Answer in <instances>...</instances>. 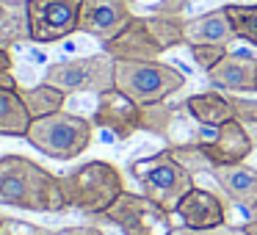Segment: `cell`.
<instances>
[{"label": "cell", "instance_id": "17", "mask_svg": "<svg viewBox=\"0 0 257 235\" xmlns=\"http://www.w3.org/2000/svg\"><path fill=\"white\" fill-rule=\"evenodd\" d=\"M183 105L188 111V116H194L202 128H221V125L235 119V108L229 94H221V91H213V89L185 97Z\"/></svg>", "mask_w": 257, "mask_h": 235}, {"label": "cell", "instance_id": "8", "mask_svg": "<svg viewBox=\"0 0 257 235\" xmlns=\"http://www.w3.org/2000/svg\"><path fill=\"white\" fill-rule=\"evenodd\" d=\"M102 221H111L122 229V235H169L172 232V213L163 210L158 202L144 194L124 191L102 216Z\"/></svg>", "mask_w": 257, "mask_h": 235}, {"label": "cell", "instance_id": "32", "mask_svg": "<svg viewBox=\"0 0 257 235\" xmlns=\"http://www.w3.org/2000/svg\"><path fill=\"white\" fill-rule=\"evenodd\" d=\"M243 229H246L249 235H257V207L249 213V224H243Z\"/></svg>", "mask_w": 257, "mask_h": 235}, {"label": "cell", "instance_id": "19", "mask_svg": "<svg viewBox=\"0 0 257 235\" xmlns=\"http://www.w3.org/2000/svg\"><path fill=\"white\" fill-rule=\"evenodd\" d=\"M17 89H0V136L3 139H25L34 122Z\"/></svg>", "mask_w": 257, "mask_h": 235}, {"label": "cell", "instance_id": "2", "mask_svg": "<svg viewBox=\"0 0 257 235\" xmlns=\"http://www.w3.org/2000/svg\"><path fill=\"white\" fill-rule=\"evenodd\" d=\"M185 45L183 14H136L127 28L102 45L113 61H158L161 53Z\"/></svg>", "mask_w": 257, "mask_h": 235}, {"label": "cell", "instance_id": "33", "mask_svg": "<svg viewBox=\"0 0 257 235\" xmlns=\"http://www.w3.org/2000/svg\"><path fill=\"white\" fill-rule=\"evenodd\" d=\"M246 130H249L251 141H254V150H257V122H254V125H246Z\"/></svg>", "mask_w": 257, "mask_h": 235}, {"label": "cell", "instance_id": "27", "mask_svg": "<svg viewBox=\"0 0 257 235\" xmlns=\"http://www.w3.org/2000/svg\"><path fill=\"white\" fill-rule=\"evenodd\" d=\"M17 78H14V58L6 47H0V89H17Z\"/></svg>", "mask_w": 257, "mask_h": 235}, {"label": "cell", "instance_id": "22", "mask_svg": "<svg viewBox=\"0 0 257 235\" xmlns=\"http://www.w3.org/2000/svg\"><path fill=\"white\" fill-rule=\"evenodd\" d=\"M224 12H227L229 23H232L235 36L257 47V6H243V3H227V6H224Z\"/></svg>", "mask_w": 257, "mask_h": 235}, {"label": "cell", "instance_id": "23", "mask_svg": "<svg viewBox=\"0 0 257 235\" xmlns=\"http://www.w3.org/2000/svg\"><path fill=\"white\" fill-rule=\"evenodd\" d=\"M174 155V161L183 163L185 169H188L191 174H202V172H210V161H207L205 150H202L199 141H185V144H172L169 147Z\"/></svg>", "mask_w": 257, "mask_h": 235}, {"label": "cell", "instance_id": "26", "mask_svg": "<svg viewBox=\"0 0 257 235\" xmlns=\"http://www.w3.org/2000/svg\"><path fill=\"white\" fill-rule=\"evenodd\" d=\"M232 100V108H235V119L243 125H254L257 122V100H249V97H235L229 94Z\"/></svg>", "mask_w": 257, "mask_h": 235}, {"label": "cell", "instance_id": "11", "mask_svg": "<svg viewBox=\"0 0 257 235\" xmlns=\"http://www.w3.org/2000/svg\"><path fill=\"white\" fill-rule=\"evenodd\" d=\"M94 128H102L116 141H127L139 133V102H133L119 89H108L97 94V108L91 116Z\"/></svg>", "mask_w": 257, "mask_h": 235}, {"label": "cell", "instance_id": "1", "mask_svg": "<svg viewBox=\"0 0 257 235\" xmlns=\"http://www.w3.org/2000/svg\"><path fill=\"white\" fill-rule=\"evenodd\" d=\"M0 205L34 213L69 210L61 177L17 152L0 158Z\"/></svg>", "mask_w": 257, "mask_h": 235}, {"label": "cell", "instance_id": "21", "mask_svg": "<svg viewBox=\"0 0 257 235\" xmlns=\"http://www.w3.org/2000/svg\"><path fill=\"white\" fill-rule=\"evenodd\" d=\"M183 105H172L169 100L163 102H150V105H139V130L152 136H163L166 139L169 130H172L174 119H177V111Z\"/></svg>", "mask_w": 257, "mask_h": 235}, {"label": "cell", "instance_id": "28", "mask_svg": "<svg viewBox=\"0 0 257 235\" xmlns=\"http://www.w3.org/2000/svg\"><path fill=\"white\" fill-rule=\"evenodd\" d=\"M188 3L191 0H158V3L150 6V12L152 14H183V9Z\"/></svg>", "mask_w": 257, "mask_h": 235}, {"label": "cell", "instance_id": "6", "mask_svg": "<svg viewBox=\"0 0 257 235\" xmlns=\"http://www.w3.org/2000/svg\"><path fill=\"white\" fill-rule=\"evenodd\" d=\"M130 174L141 183V194L158 202L169 213H177V205L183 202V196L194 188V174L183 163L174 161L169 147L150 158L130 161Z\"/></svg>", "mask_w": 257, "mask_h": 235}, {"label": "cell", "instance_id": "29", "mask_svg": "<svg viewBox=\"0 0 257 235\" xmlns=\"http://www.w3.org/2000/svg\"><path fill=\"white\" fill-rule=\"evenodd\" d=\"M58 235H105V232L94 224H72V227H61Z\"/></svg>", "mask_w": 257, "mask_h": 235}, {"label": "cell", "instance_id": "16", "mask_svg": "<svg viewBox=\"0 0 257 235\" xmlns=\"http://www.w3.org/2000/svg\"><path fill=\"white\" fill-rule=\"evenodd\" d=\"M235 39L238 36H235L224 6L185 20V45L188 47L191 45H232Z\"/></svg>", "mask_w": 257, "mask_h": 235}, {"label": "cell", "instance_id": "5", "mask_svg": "<svg viewBox=\"0 0 257 235\" xmlns=\"http://www.w3.org/2000/svg\"><path fill=\"white\" fill-rule=\"evenodd\" d=\"M185 72L163 61H113V89L139 105L163 102L185 86Z\"/></svg>", "mask_w": 257, "mask_h": 235}, {"label": "cell", "instance_id": "30", "mask_svg": "<svg viewBox=\"0 0 257 235\" xmlns=\"http://www.w3.org/2000/svg\"><path fill=\"white\" fill-rule=\"evenodd\" d=\"M216 229L218 227H213V229H191V227H172V232L169 235H216Z\"/></svg>", "mask_w": 257, "mask_h": 235}, {"label": "cell", "instance_id": "20", "mask_svg": "<svg viewBox=\"0 0 257 235\" xmlns=\"http://www.w3.org/2000/svg\"><path fill=\"white\" fill-rule=\"evenodd\" d=\"M20 97H23L25 108H28L31 119H42V116H53V113L64 111V105H67V97L61 89H56V86L45 83L42 80L39 86H20Z\"/></svg>", "mask_w": 257, "mask_h": 235}, {"label": "cell", "instance_id": "25", "mask_svg": "<svg viewBox=\"0 0 257 235\" xmlns=\"http://www.w3.org/2000/svg\"><path fill=\"white\" fill-rule=\"evenodd\" d=\"M0 235H58L50 227H42L34 221H23V218L0 216Z\"/></svg>", "mask_w": 257, "mask_h": 235}, {"label": "cell", "instance_id": "4", "mask_svg": "<svg viewBox=\"0 0 257 235\" xmlns=\"http://www.w3.org/2000/svg\"><path fill=\"white\" fill-rule=\"evenodd\" d=\"M94 139V122L80 113L58 111L53 116H42L31 122V130L25 136L34 150L53 161H75L89 150Z\"/></svg>", "mask_w": 257, "mask_h": 235}, {"label": "cell", "instance_id": "7", "mask_svg": "<svg viewBox=\"0 0 257 235\" xmlns=\"http://www.w3.org/2000/svg\"><path fill=\"white\" fill-rule=\"evenodd\" d=\"M42 80L61 89L64 94H102L113 89V58L102 50L94 56L56 61L45 69Z\"/></svg>", "mask_w": 257, "mask_h": 235}, {"label": "cell", "instance_id": "13", "mask_svg": "<svg viewBox=\"0 0 257 235\" xmlns=\"http://www.w3.org/2000/svg\"><path fill=\"white\" fill-rule=\"evenodd\" d=\"M177 216L183 218V224L191 229H213V227L227 224L229 207L218 194L194 185V188L183 196V202L177 205Z\"/></svg>", "mask_w": 257, "mask_h": 235}, {"label": "cell", "instance_id": "12", "mask_svg": "<svg viewBox=\"0 0 257 235\" xmlns=\"http://www.w3.org/2000/svg\"><path fill=\"white\" fill-rule=\"evenodd\" d=\"M199 144L205 150L207 161H210V169L229 166V163H243L254 152V141H251L246 125L238 122V119L216 128V136L210 141H199Z\"/></svg>", "mask_w": 257, "mask_h": 235}, {"label": "cell", "instance_id": "18", "mask_svg": "<svg viewBox=\"0 0 257 235\" xmlns=\"http://www.w3.org/2000/svg\"><path fill=\"white\" fill-rule=\"evenodd\" d=\"M31 42L28 31V0H0V47H12Z\"/></svg>", "mask_w": 257, "mask_h": 235}, {"label": "cell", "instance_id": "10", "mask_svg": "<svg viewBox=\"0 0 257 235\" xmlns=\"http://www.w3.org/2000/svg\"><path fill=\"white\" fill-rule=\"evenodd\" d=\"M133 17V0H83L78 31L105 45L119 31L127 28Z\"/></svg>", "mask_w": 257, "mask_h": 235}, {"label": "cell", "instance_id": "15", "mask_svg": "<svg viewBox=\"0 0 257 235\" xmlns=\"http://www.w3.org/2000/svg\"><path fill=\"white\" fill-rule=\"evenodd\" d=\"M216 89L224 91H240L249 94L257 91V58L251 53H227L210 72H205Z\"/></svg>", "mask_w": 257, "mask_h": 235}, {"label": "cell", "instance_id": "3", "mask_svg": "<svg viewBox=\"0 0 257 235\" xmlns=\"http://www.w3.org/2000/svg\"><path fill=\"white\" fill-rule=\"evenodd\" d=\"M61 188L67 205L86 216H102L124 194V177L111 161H86L72 172L61 174Z\"/></svg>", "mask_w": 257, "mask_h": 235}, {"label": "cell", "instance_id": "9", "mask_svg": "<svg viewBox=\"0 0 257 235\" xmlns=\"http://www.w3.org/2000/svg\"><path fill=\"white\" fill-rule=\"evenodd\" d=\"M83 0H28V31L34 45H53L78 34Z\"/></svg>", "mask_w": 257, "mask_h": 235}, {"label": "cell", "instance_id": "24", "mask_svg": "<svg viewBox=\"0 0 257 235\" xmlns=\"http://www.w3.org/2000/svg\"><path fill=\"white\" fill-rule=\"evenodd\" d=\"M227 47L229 45H191L188 50H191V58H194L196 67L205 69V72H210V69L229 53Z\"/></svg>", "mask_w": 257, "mask_h": 235}, {"label": "cell", "instance_id": "31", "mask_svg": "<svg viewBox=\"0 0 257 235\" xmlns=\"http://www.w3.org/2000/svg\"><path fill=\"white\" fill-rule=\"evenodd\" d=\"M216 235H249L243 227H232V224H221V227L216 229Z\"/></svg>", "mask_w": 257, "mask_h": 235}, {"label": "cell", "instance_id": "14", "mask_svg": "<svg viewBox=\"0 0 257 235\" xmlns=\"http://www.w3.org/2000/svg\"><path fill=\"white\" fill-rule=\"evenodd\" d=\"M216 185L232 205L251 213L257 207V169L249 163H229V166L210 169Z\"/></svg>", "mask_w": 257, "mask_h": 235}]
</instances>
